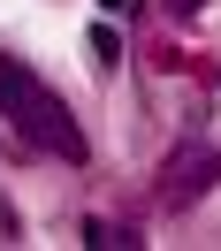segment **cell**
<instances>
[{
  "mask_svg": "<svg viewBox=\"0 0 221 251\" xmlns=\"http://www.w3.org/2000/svg\"><path fill=\"white\" fill-rule=\"evenodd\" d=\"M0 122L16 137H31L38 152H54V160H84V129L69 114V99L46 92L38 69H23L16 53H0Z\"/></svg>",
  "mask_w": 221,
  "mask_h": 251,
  "instance_id": "6da1fadb",
  "label": "cell"
}]
</instances>
